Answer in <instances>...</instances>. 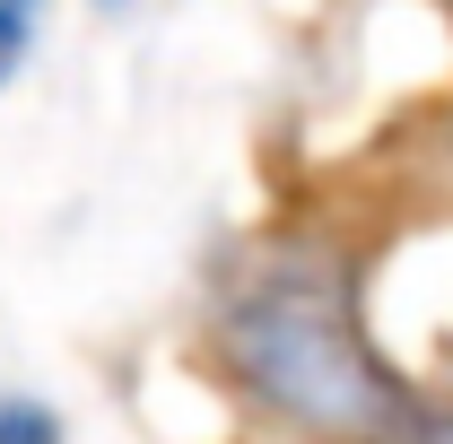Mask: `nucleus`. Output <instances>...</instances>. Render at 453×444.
Masks as SVG:
<instances>
[{
	"label": "nucleus",
	"instance_id": "obj_1",
	"mask_svg": "<svg viewBox=\"0 0 453 444\" xmlns=\"http://www.w3.org/2000/svg\"><path fill=\"white\" fill-rule=\"evenodd\" d=\"M210 340L226 384L305 444H410L427 410L384 357L349 262L323 244H280L244 262L210 314Z\"/></svg>",
	"mask_w": 453,
	"mask_h": 444
},
{
	"label": "nucleus",
	"instance_id": "obj_2",
	"mask_svg": "<svg viewBox=\"0 0 453 444\" xmlns=\"http://www.w3.org/2000/svg\"><path fill=\"white\" fill-rule=\"evenodd\" d=\"M35 35H44V0H0V96L35 61Z\"/></svg>",
	"mask_w": 453,
	"mask_h": 444
},
{
	"label": "nucleus",
	"instance_id": "obj_3",
	"mask_svg": "<svg viewBox=\"0 0 453 444\" xmlns=\"http://www.w3.org/2000/svg\"><path fill=\"white\" fill-rule=\"evenodd\" d=\"M0 444H70L53 401H35V392H0Z\"/></svg>",
	"mask_w": 453,
	"mask_h": 444
},
{
	"label": "nucleus",
	"instance_id": "obj_4",
	"mask_svg": "<svg viewBox=\"0 0 453 444\" xmlns=\"http://www.w3.org/2000/svg\"><path fill=\"white\" fill-rule=\"evenodd\" d=\"M410 444H453V401H436V410H418V427H410Z\"/></svg>",
	"mask_w": 453,
	"mask_h": 444
},
{
	"label": "nucleus",
	"instance_id": "obj_5",
	"mask_svg": "<svg viewBox=\"0 0 453 444\" xmlns=\"http://www.w3.org/2000/svg\"><path fill=\"white\" fill-rule=\"evenodd\" d=\"M445 174H453V122H445Z\"/></svg>",
	"mask_w": 453,
	"mask_h": 444
},
{
	"label": "nucleus",
	"instance_id": "obj_6",
	"mask_svg": "<svg viewBox=\"0 0 453 444\" xmlns=\"http://www.w3.org/2000/svg\"><path fill=\"white\" fill-rule=\"evenodd\" d=\"M96 9H140V0H96Z\"/></svg>",
	"mask_w": 453,
	"mask_h": 444
},
{
	"label": "nucleus",
	"instance_id": "obj_7",
	"mask_svg": "<svg viewBox=\"0 0 453 444\" xmlns=\"http://www.w3.org/2000/svg\"><path fill=\"white\" fill-rule=\"evenodd\" d=\"M445 9H453V0H445Z\"/></svg>",
	"mask_w": 453,
	"mask_h": 444
}]
</instances>
